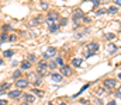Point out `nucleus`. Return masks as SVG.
Instances as JSON below:
<instances>
[{
    "label": "nucleus",
    "instance_id": "1a4fd4ad",
    "mask_svg": "<svg viewBox=\"0 0 121 105\" xmlns=\"http://www.w3.org/2000/svg\"><path fill=\"white\" fill-rule=\"evenodd\" d=\"M82 59H79V58H75V59H72V65L75 66V67H79V66H82Z\"/></svg>",
    "mask_w": 121,
    "mask_h": 105
},
{
    "label": "nucleus",
    "instance_id": "f8f14e48",
    "mask_svg": "<svg viewBox=\"0 0 121 105\" xmlns=\"http://www.w3.org/2000/svg\"><path fill=\"white\" fill-rule=\"evenodd\" d=\"M96 94H97V97H103V95L106 94V88H97Z\"/></svg>",
    "mask_w": 121,
    "mask_h": 105
},
{
    "label": "nucleus",
    "instance_id": "e433bc0d",
    "mask_svg": "<svg viewBox=\"0 0 121 105\" xmlns=\"http://www.w3.org/2000/svg\"><path fill=\"white\" fill-rule=\"evenodd\" d=\"M20 105H28V102H23V104H20Z\"/></svg>",
    "mask_w": 121,
    "mask_h": 105
},
{
    "label": "nucleus",
    "instance_id": "58836bf2",
    "mask_svg": "<svg viewBox=\"0 0 121 105\" xmlns=\"http://www.w3.org/2000/svg\"><path fill=\"white\" fill-rule=\"evenodd\" d=\"M59 105H66V104H65V102H60V104Z\"/></svg>",
    "mask_w": 121,
    "mask_h": 105
},
{
    "label": "nucleus",
    "instance_id": "6e6552de",
    "mask_svg": "<svg viewBox=\"0 0 121 105\" xmlns=\"http://www.w3.org/2000/svg\"><path fill=\"white\" fill-rule=\"evenodd\" d=\"M51 78H52V81H55V83H60V81L63 80V76H62V74H58V73H54V74L51 76Z\"/></svg>",
    "mask_w": 121,
    "mask_h": 105
},
{
    "label": "nucleus",
    "instance_id": "ea45409f",
    "mask_svg": "<svg viewBox=\"0 0 121 105\" xmlns=\"http://www.w3.org/2000/svg\"><path fill=\"white\" fill-rule=\"evenodd\" d=\"M0 65H3V60H1V59H0Z\"/></svg>",
    "mask_w": 121,
    "mask_h": 105
},
{
    "label": "nucleus",
    "instance_id": "ddd939ff",
    "mask_svg": "<svg viewBox=\"0 0 121 105\" xmlns=\"http://www.w3.org/2000/svg\"><path fill=\"white\" fill-rule=\"evenodd\" d=\"M10 88V83H3L1 86H0V90L1 91H6V90H9Z\"/></svg>",
    "mask_w": 121,
    "mask_h": 105
},
{
    "label": "nucleus",
    "instance_id": "dca6fc26",
    "mask_svg": "<svg viewBox=\"0 0 121 105\" xmlns=\"http://www.w3.org/2000/svg\"><path fill=\"white\" fill-rule=\"evenodd\" d=\"M32 93H34V94H37L38 97H44V91H41V90H37V88H34V90H32Z\"/></svg>",
    "mask_w": 121,
    "mask_h": 105
},
{
    "label": "nucleus",
    "instance_id": "393cba45",
    "mask_svg": "<svg viewBox=\"0 0 121 105\" xmlns=\"http://www.w3.org/2000/svg\"><path fill=\"white\" fill-rule=\"evenodd\" d=\"M0 41H1V42H4V41H9V36H7L6 34H3V35H1V38H0Z\"/></svg>",
    "mask_w": 121,
    "mask_h": 105
},
{
    "label": "nucleus",
    "instance_id": "423d86ee",
    "mask_svg": "<svg viewBox=\"0 0 121 105\" xmlns=\"http://www.w3.org/2000/svg\"><path fill=\"white\" fill-rule=\"evenodd\" d=\"M60 74L62 76H72V69L69 67V66H66V65H63L62 67H60Z\"/></svg>",
    "mask_w": 121,
    "mask_h": 105
},
{
    "label": "nucleus",
    "instance_id": "b1692460",
    "mask_svg": "<svg viewBox=\"0 0 121 105\" xmlns=\"http://www.w3.org/2000/svg\"><path fill=\"white\" fill-rule=\"evenodd\" d=\"M48 67H49V69H55V67H56V62H51V63L48 65Z\"/></svg>",
    "mask_w": 121,
    "mask_h": 105
},
{
    "label": "nucleus",
    "instance_id": "a211bd4d",
    "mask_svg": "<svg viewBox=\"0 0 121 105\" xmlns=\"http://www.w3.org/2000/svg\"><path fill=\"white\" fill-rule=\"evenodd\" d=\"M48 18H51V20L55 21V20L58 18V14H56V13H49V14H48Z\"/></svg>",
    "mask_w": 121,
    "mask_h": 105
},
{
    "label": "nucleus",
    "instance_id": "0eeeda50",
    "mask_svg": "<svg viewBox=\"0 0 121 105\" xmlns=\"http://www.w3.org/2000/svg\"><path fill=\"white\" fill-rule=\"evenodd\" d=\"M21 94H23V93H21V90H20V88H17V90L10 91V93H9V97H10V98H18V97H21Z\"/></svg>",
    "mask_w": 121,
    "mask_h": 105
},
{
    "label": "nucleus",
    "instance_id": "2f4dec72",
    "mask_svg": "<svg viewBox=\"0 0 121 105\" xmlns=\"http://www.w3.org/2000/svg\"><path fill=\"white\" fill-rule=\"evenodd\" d=\"M0 105H7V101H4V100H0Z\"/></svg>",
    "mask_w": 121,
    "mask_h": 105
},
{
    "label": "nucleus",
    "instance_id": "20e7f679",
    "mask_svg": "<svg viewBox=\"0 0 121 105\" xmlns=\"http://www.w3.org/2000/svg\"><path fill=\"white\" fill-rule=\"evenodd\" d=\"M28 84H30V83H28V80H26V78H18V80L16 81V86H17V88H20V90H21V88H27Z\"/></svg>",
    "mask_w": 121,
    "mask_h": 105
},
{
    "label": "nucleus",
    "instance_id": "f03ea898",
    "mask_svg": "<svg viewBox=\"0 0 121 105\" xmlns=\"http://www.w3.org/2000/svg\"><path fill=\"white\" fill-rule=\"evenodd\" d=\"M55 55H56V49H55V48H48V49L44 52V58H45V59H52Z\"/></svg>",
    "mask_w": 121,
    "mask_h": 105
},
{
    "label": "nucleus",
    "instance_id": "39448f33",
    "mask_svg": "<svg viewBox=\"0 0 121 105\" xmlns=\"http://www.w3.org/2000/svg\"><path fill=\"white\" fill-rule=\"evenodd\" d=\"M47 70H48V65H47L44 60H41V62L38 63V74H39V76H42Z\"/></svg>",
    "mask_w": 121,
    "mask_h": 105
},
{
    "label": "nucleus",
    "instance_id": "f704fd0d",
    "mask_svg": "<svg viewBox=\"0 0 121 105\" xmlns=\"http://www.w3.org/2000/svg\"><path fill=\"white\" fill-rule=\"evenodd\" d=\"M116 4L117 6H121V0H116Z\"/></svg>",
    "mask_w": 121,
    "mask_h": 105
},
{
    "label": "nucleus",
    "instance_id": "2eb2a0df",
    "mask_svg": "<svg viewBox=\"0 0 121 105\" xmlns=\"http://www.w3.org/2000/svg\"><path fill=\"white\" fill-rule=\"evenodd\" d=\"M107 49H108V52H110V53H114V52L117 51V46H116V45H108V48H107Z\"/></svg>",
    "mask_w": 121,
    "mask_h": 105
},
{
    "label": "nucleus",
    "instance_id": "f257e3e1",
    "mask_svg": "<svg viewBox=\"0 0 121 105\" xmlns=\"http://www.w3.org/2000/svg\"><path fill=\"white\" fill-rule=\"evenodd\" d=\"M97 51H99V43H96V42H90L89 45H86L85 56H86V58H90V56H93L94 53H97Z\"/></svg>",
    "mask_w": 121,
    "mask_h": 105
},
{
    "label": "nucleus",
    "instance_id": "72a5a7b5",
    "mask_svg": "<svg viewBox=\"0 0 121 105\" xmlns=\"http://www.w3.org/2000/svg\"><path fill=\"white\" fill-rule=\"evenodd\" d=\"M107 105H117V104H116V101H110Z\"/></svg>",
    "mask_w": 121,
    "mask_h": 105
},
{
    "label": "nucleus",
    "instance_id": "412c9836",
    "mask_svg": "<svg viewBox=\"0 0 121 105\" xmlns=\"http://www.w3.org/2000/svg\"><path fill=\"white\" fill-rule=\"evenodd\" d=\"M114 36H116V35L113 34V32H110V34H106V39H107V41H111V39H114Z\"/></svg>",
    "mask_w": 121,
    "mask_h": 105
},
{
    "label": "nucleus",
    "instance_id": "c9c22d12",
    "mask_svg": "<svg viewBox=\"0 0 121 105\" xmlns=\"http://www.w3.org/2000/svg\"><path fill=\"white\" fill-rule=\"evenodd\" d=\"M4 94H6V91H1V90H0V97H1V95H4Z\"/></svg>",
    "mask_w": 121,
    "mask_h": 105
},
{
    "label": "nucleus",
    "instance_id": "c85d7f7f",
    "mask_svg": "<svg viewBox=\"0 0 121 105\" xmlns=\"http://www.w3.org/2000/svg\"><path fill=\"white\" fill-rule=\"evenodd\" d=\"M66 23H68V20H66V18H62V20H60V25H62V27H63V25H66Z\"/></svg>",
    "mask_w": 121,
    "mask_h": 105
},
{
    "label": "nucleus",
    "instance_id": "a19ab883",
    "mask_svg": "<svg viewBox=\"0 0 121 105\" xmlns=\"http://www.w3.org/2000/svg\"><path fill=\"white\" fill-rule=\"evenodd\" d=\"M48 105H54V104H52V102H48Z\"/></svg>",
    "mask_w": 121,
    "mask_h": 105
},
{
    "label": "nucleus",
    "instance_id": "cd10ccee",
    "mask_svg": "<svg viewBox=\"0 0 121 105\" xmlns=\"http://www.w3.org/2000/svg\"><path fill=\"white\" fill-rule=\"evenodd\" d=\"M27 59H28V62H32V60H35V55H28V58H27Z\"/></svg>",
    "mask_w": 121,
    "mask_h": 105
},
{
    "label": "nucleus",
    "instance_id": "f3484780",
    "mask_svg": "<svg viewBox=\"0 0 121 105\" xmlns=\"http://www.w3.org/2000/svg\"><path fill=\"white\" fill-rule=\"evenodd\" d=\"M107 13V10L106 8H100V10H97L96 11V16H103V14H106Z\"/></svg>",
    "mask_w": 121,
    "mask_h": 105
},
{
    "label": "nucleus",
    "instance_id": "bb28decb",
    "mask_svg": "<svg viewBox=\"0 0 121 105\" xmlns=\"http://www.w3.org/2000/svg\"><path fill=\"white\" fill-rule=\"evenodd\" d=\"M10 30H11V27H10V25H7V24H6V25H3V31H4V32H6V31H10Z\"/></svg>",
    "mask_w": 121,
    "mask_h": 105
},
{
    "label": "nucleus",
    "instance_id": "6ab92c4d",
    "mask_svg": "<svg viewBox=\"0 0 121 105\" xmlns=\"http://www.w3.org/2000/svg\"><path fill=\"white\" fill-rule=\"evenodd\" d=\"M4 58H11L13 56V51H4Z\"/></svg>",
    "mask_w": 121,
    "mask_h": 105
},
{
    "label": "nucleus",
    "instance_id": "7c9ffc66",
    "mask_svg": "<svg viewBox=\"0 0 121 105\" xmlns=\"http://www.w3.org/2000/svg\"><path fill=\"white\" fill-rule=\"evenodd\" d=\"M116 95H117V97H120L121 95V86H120V88L117 90V94H116Z\"/></svg>",
    "mask_w": 121,
    "mask_h": 105
},
{
    "label": "nucleus",
    "instance_id": "79ce46f5",
    "mask_svg": "<svg viewBox=\"0 0 121 105\" xmlns=\"http://www.w3.org/2000/svg\"><path fill=\"white\" fill-rule=\"evenodd\" d=\"M7 105H13V104H7Z\"/></svg>",
    "mask_w": 121,
    "mask_h": 105
},
{
    "label": "nucleus",
    "instance_id": "9b49d317",
    "mask_svg": "<svg viewBox=\"0 0 121 105\" xmlns=\"http://www.w3.org/2000/svg\"><path fill=\"white\" fill-rule=\"evenodd\" d=\"M21 69L23 70H30L31 69V63L28 60H24L23 63H21Z\"/></svg>",
    "mask_w": 121,
    "mask_h": 105
},
{
    "label": "nucleus",
    "instance_id": "4468645a",
    "mask_svg": "<svg viewBox=\"0 0 121 105\" xmlns=\"http://www.w3.org/2000/svg\"><path fill=\"white\" fill-rule=\"evenodd\" d=\"M117 7H108V10H107V13H110V14H117Z\"/></svg>",
    "mask_w": 121,
    "mask_h": 105
},
{
    "label": "nucleus",
    "instance_id": "4c0bfd02",
    "mask_svg": "<svg viewBox=\"0 0 121 105\" xmlns=\"http://www.w3.org/2000/svg\"><path fill=\"white\" fill-rule=\"evenodd\" d=\"M118 78H120V80H121V71H120V74H118Z\"/></svg>",
    "mask_w": 121,
    "mask_h": 105
},
{
    "label": "nucleus",
    "instance_id": "9d476101",
    "mask_svg": "<svg viewBox=\"0 0 121 105\" xmlns=\"http://www.w3.org/2000/svg\"><path fill=\"white\" fill-rule=\"evenodd\" d=\"M24 98H26V101H27L28 104H32V102L35 101V97H34L32 94H26V95H24Z\"/></svg>",
    "mask_w": 121,
    "mask_h": 105
},
{
    "label": "nucleus",
    "instance_id": "a878e982",
    "mask_svg": "<svg viewBox=\"0 0 121 105\" xmlns=\"http://www.w3.org/2000/svg\"><path fill=\"white\" fill-rule=\"evenodd\" d=\"M56 65L63 66V59H62V58H58V59H56Z\"/></svg>",
    "mask_w": 121,
    "mask_h": 105
},
{
    "label": "nucleus",
    "instance_id": "473e14b6",
    "mask_svg": "<svg viewBox=\"0 0 121 105\" xmlns=\"http://www.w3.org/2000/svg\"><path fill=\"white\" fill-rule=\"evenodd\" d=\"M41 7H42V8H47L48 6H47V3H41Z\"/></svg>",
    "mask_w": 121,
    "mask_h": 105
},
{
    "label": "nucleus",
    "instance_id": "aec40b11",
    "mask_svg": "<svg viewBox=\"0 0 121 105\" xmlns=\"http://www.w3.org/2000/svg\"><path fill=\"white\" fill-rule=\"evenodd\" d=\"M13 77H14V78H20V77H21V71H20V70L14 71V73H13Z\"/></svg>",
    "mask_w": 121,
    "mask_h": 105
},
{
    "label": "nucleus",
    "instance_id": "c756f323",
    "mask_svg": "<svg viewBox=\"0 0 121 105\" xmlns=\"http://www.w3.org/2000/svg\"><path fill=\"white\" fill-rule=\"evenodd\" d=\"M99 3H100V1H99V0H94V1H93V7H94V8H96V7H97V6H99Z\"/></svg>",
    "mask_w": 121,
    "mask_h": 105
},
{
    "label": "nucleus",
    "instance_id": "5701e85b",
    "mask_svg": "<svg viewBox=\"0 0 121 105\" xmlns=\"http://www.w3.org/2000/svg\"><path fill=\"white\" fill-rule=\"evenodd\" d=\"M16 39H17V36H16L14 34H13V35H10V36H9V42H14Z\"/></svg>",
    "mask_w": 121,
    "mask_h": 105
},
{
    "label": "nucleus",
    "instance_id": "4be33fe9",
    "mask_svg": "<svg viewBox=\"0 0 121 105\" xmlns=\"http://www.w3.org/2000/svg\"><path fill=\"white\" fill-rule=\"evenodd\" d=\"M49 31H51V32H55V31H58V25H56V24L51 25V27H49Z\"/></svg>",
    "mask_w": 121,
    "mask_h": 105
},
{
    "label": "nucleus",
    "instance_id": "7ed1b4c3",
    "mask_svg": "<svg viewBox=\"0 0 121 105\" xmlns=\"http://www.w3.org/2000/svg\"><path fill=\"white\" fill-rule=\"evenodd\" d=\"M116 86H117V81H116L114 78H108V80L104 81V88H106V90H113Z\"/></svg>",
    "mask_w": 121,
    "mask_h": 105
}]
</instances>
